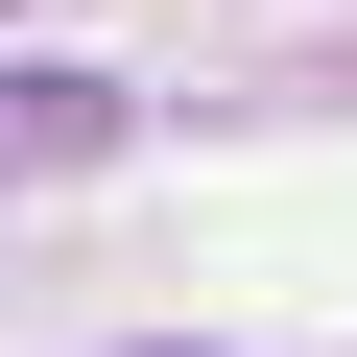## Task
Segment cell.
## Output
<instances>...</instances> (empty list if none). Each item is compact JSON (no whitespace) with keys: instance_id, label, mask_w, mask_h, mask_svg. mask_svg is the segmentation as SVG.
Returning <instances> with one entry per match:
<instances>
[{"instance_id":"obj_1","label":"cell","mask_w":357,"mask_h":357,"mask_svg":"<svg viewBox=\"0 0 357 357\" xmlns=\"http://www.w3.org/2000/svg\"><path fill=\"white\" fill-rule=\"evenodd\" d=\"M72 143H96V96H72V72H24V96H0V167H72Z\"/></svg>"}]
</instances>
